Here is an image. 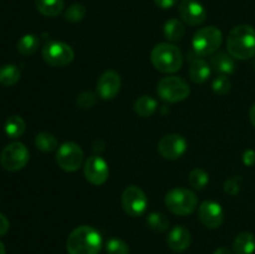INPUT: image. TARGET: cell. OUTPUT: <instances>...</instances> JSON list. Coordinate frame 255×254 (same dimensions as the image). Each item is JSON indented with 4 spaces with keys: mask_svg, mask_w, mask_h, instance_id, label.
Masks as SVG:
<instances>
[{
    "mask_svg": "<svg viewBox=\"0 0 255 254\" xmlns=\"http://www.w3.org/2000/svg\"><path fill=\"white\" fill-rule=\"evenodd\" d=\"M9 227H10V223L9 221H7V218L4 216V214L0 213V236L6 234L7 231H9Z\"/></svg>",
    "mask_w": 255,
    "mask_h": 254,
    "instance_id": "obj_36",
    "label": "cell"
},
{
    "mask_svg": "<svg viewBox=\"0 0 255 254\" xmlns=\"http://www.w3.org/2000/svg\"><path fill=\"white\" fill-rule=\"evenodd\" d=\"M231 80L226 75H219V76H217L213 80V84H212L213 91L218 95H226L227 92L231 91Z\"/></svg>",
    "mask_w": 255,
    "mask_h": 254,
    "instance_id": "obj_31",
    "label": "cell"
},
{
    "mask_svg": "<svg viewBox=\"0 0 255 254\" xmlns=\"http://www.w3.org/2000/svg\"><path fill=\"white\" fill-rule=\"evenodd\" d=\"M249 117H251L252 124H253V126L255 127V104L252 106L251 111H249Z\"/></svg>",
    "mask_w": 255,
    "mask_h": 254,
    "instance_id": "obj_37",
    "label": "cell"
},
{
    "mask_svg": "<svg viewBox=\"0 0 255 254\" xmlns=\"http://www.w3.org/2000/svg\"><path fill=\"white\" fill-rule=\"evenodd\" d=\"M188 182L191 184V187H193L194 189H203L207 186V183L209 182V176L204 169L202 168H194L193 171H191L188 177Z\"/></svg>",
    "mask_w": 255,
    "mask_h": 254,
    "instance_id": "obj_28",
    "label": "cell"
},
{
    "mask_svg": "<svg viewBox=\"0 0 255 254\" xmlns=\"http://www.w3.org/2000/svg\"><path fill=\"white\" fill-rule=\"evenodd\" d=\"M223 35L216 26H206L199 29L194 34L192 46L194 52L199 56H212L218 51L222 45Z\"/></svg>",
    "mask_w": 255,
    "mask_h": 254,
    "instance_id": "obj_5",
    "label": "cell"
},
{
    "mask_svg": "<svg viewBox=\"0 0 255 254\" xmlns=\"http://www.w3.org/2000/svg\"><path fill=\"white\" fill-rule=\"evenodd\" d=\"M30 158V153L24 143L12 142L9 143L0 154V164L9 172H16L24 168Z\"/></svg>",
    "mask_w": 255,
    "mask_h": 254,
    "instance_id": "obj_7",
    "label": "cell"
},
{
    "mask_svg": "<svg viewBox=\"0 0 255 254\" xmlns=\"http://www.w3.org/2000/svg\"><path fill=\"white\" fill-rule=\"evenodd\" d=\"M107 254H129V248L122 239L111 238L106 243Z\"/></svg>",
    "mask_w": 255,
    "mask_h": 254,
    "instance_id": "obj_30",
    "label": "cell"
},
{
    "mask_svg": "<svg viewBox=\"0 0 255 254\" xmlns=\"http://www.w3.org/2000/svg\"><path fill=\"white\" fill-rule=\"evenodd\" d=\"M243 162L247 166H253L255 163V152L253 149H248L243 154Z\"/></svg>",
    "mask_w": 255,
    "mask_h": 254,
    "instance_id": "obj_35",
    "label": "cell"
},
{
    "mask_svg": "<svg viewBox=\"0 0 255 254\" xmlns=\"http://www.w3.org/2000/svg\"><path fill=\"white\" fill-rule=\"evenodd\" d=\"M20 76H21L20 69L15 65L7 64L0 67V84L2 86H12L19 81Z\"/></svg>",
    "mask_w": 255,
    "mask_h": 254,
    "instance_id": "obj_24",
    "label": "cell"
},
{
    "mask_svg": "<svg viewBox=\"0 0 255 254\" xmlns=\"http://www.w3.org/2000/svg\"><path fill=\"white\" fill-rule=\"evenodd\" d=\"M102 248V237L90 226H81L70 233L66 242L69 254H99Z\"/></svg>",
    "mask_w": 255,
    "mask_h": 254,
    "instance_id": "obj_2",
    "label": "cell"
},
{
    "mask_svg": "<svg viewBox=\"0 0 255 254\" xmlns=\"http://www.w3.org/2000/svg\"><path fill=\"white\" fill-rule=\"evenodd\" d=\"M96 104V95L92 94L91 91H85L77 99V105L81 109H91L94 105Z\"/></svg>",
    "mask_w": 255,
    "mask_h": 254,
    "instance_id": "obj_32",
    "label": "cell"
},
{
    "mask_svg": "<svg viewBox=\"0 0 255 254\" xmlns=\"http://www.w3.org/2000/svg\"><path fill=\"white\" fill-rule=\"evenodd\" d=\"M198 218L204 227L209 229H216L223 223V208L216 201H204L198 208Z\"/></svg>",
    "mask_w": 255,
    "mask_h": 254,
    "instance_id": "obj_13",
    "label": "cell"
},
{
    "mask_svg": "<svg viewBox=\"0 0 255 254\" xmlns=\"http://www.w3.org/2000/svg\"><path fill=\"white\" fill-rule=\"evenodd\" d=\"M167 244L173 252L186 251L191 244V233L186 227L176 226L169 232Z\"/></svg>",
    "mask_w": 255,
    "mask_h": 254,
    "instance_id": "obj_16",
    "label": "cell"
},
{
    "mask_svg": "<svg viewBox=\"0 0 255 254\" xmlns=\"http://www.w3.org/2000/svg\"><path fill=\"white\" fill-rule=\"evenodd\" d=\"M178 11L182 20L192 26L203 24L207 19L206 9L197 0H183L179 4Z\"/></svg>",
    "mask_w": 255,
    "mask_h": 254,
    "instance_id": "obj_14",
    "label": "cell"
},
{
    "mask_svg": "<svg viewBox=\"0 0 255 254\" xmlns=\"http://www.w3.org/2000/svg\"><path fill=\"white\" fill-rule=\"evenodd\" d=\"M56 162L64 171L75 172L84 163V152L75 142H65L57 149Z\"/></svg>",
    "mask_w": 255,
    "mask_h": 254,
    "instance_id": "obj_9",
    "label": "cell"
},
{
    "mask_svg": "<svg viewBox=\"0 0 255 254\" xmlns=\"http://www.w3.org/2000/svg\"><path fill=\"white\" fill-rule=\"evenodd\" d=\"M228 52L233 59L248 60L255 56V29L241 24L231 30L227 39Z\"/></svg>",
    "mask_w": 255,
    "mask_h": 254,
    "instance_id": "obj_1",
    "label": "cell"
},
{
    "mask_svg": "<svg viewBox=\"0 0 255 254\" xmlns=\"http://www.w3.org/2000/svg\"><path fill=\"white\" fill-rule=\"evenodd\" d=\"M164 203L168 211L177 216H188L198 206V198L191 189L177 187L166 194Z\"/></svg>",
    "mask_w": 255,
    "mask_h": 254,
    "instance_id": "obj_4",
    "label": "cell"
},
{
    "mask_svg": "<svg viewBox=\"0 0 255 254\" xmlns=\"http://www.w3.org/2000/svg\"><path fill=\"white\" fill-rule=\"evenodd\" d=\"M211 75V66L208 62L203 59H194L192 60L191 66H189V77L196 84H203L207 81Z\"/></svg>",
    "mask_w": 255,
    "mask_h": 254,
    "instance_id": "obj_18",
    "label": "cell"
},
{
    "mask_svg": "<svg viewBox=\"0 0 255 254\" xmlns=\"http://www.w3.org/2000/svg\"><path fill=\"white\" fill-rule=\"evenodd\" d=\"M239 189H241V178L238 177H233V178H229L224 182V192L231 196H237L239 193Z\"/></svg>",
    "mask_w": 255,
    "mask_h": 254,
    "instance_id": "obj_33",
    "label": "cell"
},
{
    "mask_svg": "<svg viewBox=\"0 0 255 254\" xmlns=\"http://www.w3.org/2000/svg\"><path fill=\"white\" fill-rule=\"evenodd\" d=\"M151 61L158 71L173 74L182 67L183 56L177 46L169 42H161L152 49Z\"/></svg>",
    "mask_w": 255,
    "mask_h": 254,
    "instance_id": "obj_3",
    "label": "cell"
},
{
    "mask_svg": "<svg viewBox=\"0 0 255 254\" xmlns=\"http://www.w3.org/2000/svg\"><path fill=\"white\" fill-rule=\"evenodd\" d=\"M134 112L141 117H149L154 114L157 109V101L152 96H141L134 101Z\"/></svg>",
    "mask_w": 255,
    "mask_h": 254,
    "instance_id": "obj_22",
    "label": "cell"
},
{
    "mask_svg": "<svg viewBox=\"0 0 255 254\" xmlns=\"http://www.w3.org/2000/svg\"><path fill=\"white\" fill-rule=\"evenodd\" d=\"M121 203L122 208L128 216L139 217L146 212L148 201L146 193L139 187L128 186L122 193Z\"/></svg>",
    "mask_w": 255,
    "mask_h": 254,
    "instance_id": "obj_10",
    "label": "cell"
},
{
    "mask_svg": "<svg viewBox=\"0 0 255 254\" xmlns=\"http://www.w3.org/2000/svg\"><path fill=\"white\" fill-rule=\"evenodd\" d=\"M157 94L163 101L176 104L186 100L191 94V89L186 80L182 77L167 76L159 80L157 85Z\"/></svg>",
    "mask_w": 255,
    "mask_h": 254,
    "instance_id": "obj_6",
    "label": "cell"
},
{
    "mask_svg": "<svg viewBox=\"0 0 255 254\" xmlns=\"http://www.w3.org/2000/svg\"><path fill=\"white\" fill-rule=\"evenodd\" d=\"M0 254H5V247L1 242H0Z\"/></svg>",
    "mask_w": 255,
    "mask_h": 254,
    "instance_id": "obj_39",
    "label": "cell"
},
{
    "mask_svg": "<svg viewBox=\"0 0 255 254\" xmlns=\"http://www.w3.org/2000/svg\"><path fill=\"white\" fill-rule=\"evenodd\" d=\"M86 15V9L82 4H79V2H75V4L70 5L69 7L65 11V19L70 22H79L81 21L82 19Z\"/></svg>",
    "mask_w": 255,
    "mask_h": 254,
    "instance_id": "obj_29",
    "label": "cell"
},
{
    "mask_svg": "<svg viewBox=\"0 0 255 254\" xmlns=\"http://www.w3.org/2000/svg\"><path fill=\"white\" fill-rule=\"evenodd\" d=\"M121 89V77L116 71H105L97 81V94L102 100H112Z\"/></svg>",
    "mask_w": 255,
    "mask_h": 254,
    "instance_id": "obj_15",
    "label": "cell"
},
{
    "mask_svg": "<svg viewBox=\"0 0 255 254\" xmlns=\"http://www.w3.org/2000/svg\"><path fill=\"white\" fill-rule=\"evenodd\" d=\"M234 254H253L255 252V236L249 232H242L233 242Z\"/></svg>",
    "mask_w": 255,
    "mask_h": 254,
    "instance_id": "obj_19",
    "label": "cell"
},
{
    "mask_svg": "<svg viewBox=\"0 0 255 254\" xmlns=\"http://www.w3.org/2000/svg\"><path fill=\"white\" fill-rule=\"evenodd\" d=\"M75 52L70 45L62 41H49L42 47V59L52 67H64L71 64Z\"/></svg>",
    "mask_w": 255,
    "mask_h": 254,
    "instance_id": "obj_8",
    "label": "cell"
},
{
    "mask_svg": "<svg viewBox=\"0 0 255 254\" xmlns=\"http://www.w3.org/2000/svg\"><path fill=\"white\" fill-rule=\"evenodd\" d=\"M213 254H232V252L229 251L228 248H224V247H222V248L217 249Z\"/></svg>",
    "mask_w": 255,
    "mask_h": 254,
    "instance_id": "obj_38",
    "label": "cell"
},
{
    "mask_svg": "<svg viewBox=\"0 0 255 254\" xmlns=\"http://www.w3.org/2000/svg\"><path fill=\"white\" fill-rule=\"evenodd\" d=\"M39 46L40 40L39 37L34 34L24 35V36L20 37V40L17 41V51L21 55H25V56H29V55H32L34 52H36Z\"/></svg>",
    "mask_w": 255,
    "mask_h": 254,
    "instance_id": "obj_23",
    "label": "cell"
},
{
    "mask_svg": "<svg viewBox=\"0 0 255 254\" xmlns=\"http://www.w3.org/2000/svg\"><path fill=\"white\" fill-rule=\"evenodd\" d=\"M35 146L42 152H52L57 148V139L49 132H40L35 137Z\"/></svg>",
    "mask_w": 255,
    "mask_h": 254,
    "instance_id": "obj_26",
    "label": "cell"
},
{
    "mask_svg": "<svg viewBox=\"0 0 255 254\" xmlns=\"http://www.w3.org/2000/svg\"><path fill=\"white\" fill-rule=\"evenodd\" d=\"M211 67L216 71L222 72V74H232L236 71V62L233 57L229 55V52H216L211 57Z\"/></svg>",
    "mask_w": 255,
    "mask_h": 254,
    "instance_id": "obj_17",
    "label": "cell"
},
{
    "mask_svg": "<svg viewBox=\"0 0 255 254\" xmlns=\"http://www.w3.org/2000/svg\"><path fill=\"white\" fill-rule=\"evenodd\" d=\"M147 224H148L149 228L153 229V231L164 232L168 229L169 219L167 218L163 213L153 212V213H149L148 217H147Z\"/></svg>",
    "mask_w": 255,
    "mask_h": 254,
    "instance_id": "obj_27",
    "label": "cell"
},
{
    "mask_svg": "<svg viewBox=\"0 0 255 254\" xmlns=\"http://www.w3.org/2000/svg\"><path fill=\"white\" fill-rule=\"evenodd\" d=\"M35 5L37 11L47 17L57 16L64 10V0H35Z\"/></svg>",
    "mask_w": 255,
    "mask_h": 254,
    "instance_id": "obj_20",
    "label": "cell"
},
{
    "mask_svg": "<svg viewBox=\"0 0 255 254\" xmlns=\"http://www.w3.org/2000/svg\"><path fill=\"white\" fill-rule=\"evenodd\" d=\"M25 128H26V124L17 115L7 117L4 124V131L6 133V136L10 137V138H17V137H20L25 132Z\"/></svg>",
    "mask_w": 255,
    "mask_h": 254,
    "instance_id": "obj_21",
    "label": "cell"
},
{
    "mask_svg": "<svg viewBox=\"0 0 255 254\" xmlns=\"http://www.w3.org/2000/svg\"><path fill=\"white\" fill-rule=\"evenodd\" d=\"M178 2V0H154V4L161 9H171Z\"/></svg>",
    "mask_w": 255,
    "mask_h": 254,
    "instance_id": "obj_34",
    "label": "cell"
},
{
    "mask_svg": "<svg viewBox=\"0 0 255 254\" xmlns=\"http://www.w3.org/2000/svg\"><path fill=\"white\" fill-rule=\"evenodd\" d=\"M163 34L169 41H178L184 35V25L178 19H169L164 24Z\"/></svg>",
    "mask_w": 255,
    "mask_h": 254,
    "instance_id": "obj_25",
    "label": "cell"
},
{
    "mask_svg": "<svg viewBox=\"0 0 255 254\" xmlns=\"http://www.w3.org/2000/svg\"><path fill=\"white\" fill-rule=\"evenodd\" d=\"M187 151V141L183 136L177 133L166 134L158 142V152L163 158L177 159Z\"/></svg>",
    "mask_w": 255,
    "mask_h": 254,
    "instance_id": "obj_12",
    "label": "cell"
},
{
    "mask_svg": "<svg viewBox=\"0 0 255 254\" xmlns=\"http://www.w3.org/2000/svg\"><path fill=\"white\" fill-rule=\"evenodd\" d=\"M84 173L90 183L94 186H101L109 178V164L102 157L91 156L85 161Z\"/></svg>",
    "mask_w": 255,
    "mask_h": 254,
    "instance_id": "obj_11",
    "label": "cell"
}]
</instances>
